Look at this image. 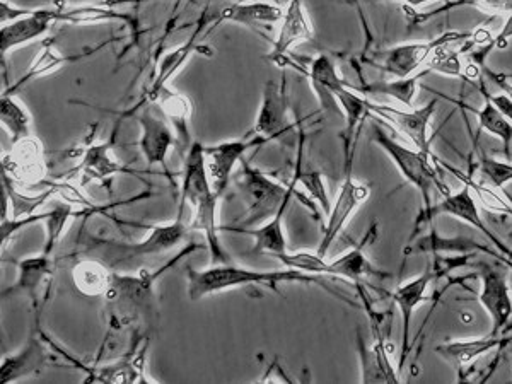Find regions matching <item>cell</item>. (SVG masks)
I'll use <instances>...</instances> for the list:
<instances>
[{
    "label": "cell",
    "mask_w": 512,
    "mask_h": 384,
    "mask_svg": "<svg viewBox=\"0 0 512 384\" xmlns=\"http://www.w3.org/2000/svg\"><path fill=\"white\" fill-rule=\"evenodd\" d=\"M219 195L212 188L209 173L205 168L204 146L193 142L187 156L183 158L181 173V202L192 210V231L202 233L209 246L212 263L233 262L221 243V226L217 222Z\"/></svg>",
    "instance_id": "cell-1"
},
{
    "label": "cell",
    "mask_w": 512,
    "mask_h": 384,
    "mask_svg": "<svg viewBox=\"0 0 512 384\" xmlns=\"http://www.w3.org/2000/svg\"><path fill=\"white\" fill-rule=\"evenodd\" d=\"M188 296L192 301H200L210 294L236 289V287L265 286L277 291L279 284H323L318 275L304 274L294 268L284 270H251L238 267L233 262L214 263L204 270L187 268Z\"/></svg>",
    "instance_id": "cell-2"
},
{
    "label": "cell",
    "mask_w": 512,
    "mask_h": 384,
    "mask_svg": "<svg viewBox=\"0 0 512 384\" xmlns=\"http://www.w3.org/2000/svg\"><path fill=\"white\" fill-rule=\"evenodd\" d=\"M197 250H200V246L197 243H190L154 272L140 270L137 275H122L115 272L113 286L105 297V301H108L111 306V320L123 326L142 315L151 313L156 304V292H154L156 282L168 272L169 268L175 267L176 263Z\"/></svg>",
    "instance_id": "cell-3"
},
{
    "label": "cell",
    "mask_w": 512,
    "mask_h": 384,
    "mask_svg": "<svg viewBox=\"0 0 512 384\" xmlns=\"http://www.w3.org/2000/svg\"><path fill=\"white\" fill-rule=\"evenodd\" d=\"M371 140H373V144L381 147L390 156L403 180L419 190L420 197H422V210L417 217V227L422 226V222H427V216L434 205L432 204V192L437 190L443 197L449 193V188L439 178L436 166H434L439 163V159L436 161V159L427 158L420 151L408 149L395 137L386 134L383 128L376 125V122L371 125Z\"/></svg>",
    "instance_id": "cell-4"
},
{
    "label": "cell",
    "mask_w": 512,
    "mask_h": 384,
    "mask_svg": "<svg viewBox=\"0 0 512 384\" xmlns=\"http://www.w3.org/2000/svg\"><path fill=\"white\" fill-rule=\"evenodd\" d=\"M233 181L246 207L239 227H255L270 221L296 195L294 185L286 187L272 180L260 169L246 163L245 159L241 161L239 171L234 173Z\"/></svg>",
    "instance_id": "cell-5"
},
{
    "label": "cell",
    "mask_w": 512,
    "mask_h": 384,
    "mask_svg": "<svg viewBox=\"0 0 512 384\" xmlns=\"http://www.w3.org/2000/svg\"><path fill=\"white\" fill-rule=\"evenodd\" d=\"M472 36L473 33L448 31L444 35L437 36L434 40L398 45V47L379 53L381 64H378V69L383 70L384 74H388V76L395 77V79L415 76V72H419L420 67L427 64V60L437 47H441V45H461V43L472 40Z\"/></svg>",
    "instance_id": "cell-6"
},
{
    "label": "cell",
    "mask_w": 512,
    "mask_h": 384,
    "mask_svg": "<svg viewBox=\"0 0 512 384\" xmlns=\"http://www.w3.org/2000/svg\"><path fill=\"white\" fill-rule=\"evenodd\" d=\"M478 277L482 280V289L478 301L492 321L490 332L499 335L504 332L512 320V292L509 275L501 265L480 263Z\"/></svg>",
    "instance_id": "cell-7"
},
{
    "label": "cell",
    "mask_w": 512,
    "mask_h": 384,
    "mask_svg": "<svg viewBox=\"0 0 512 384\" xmlns=\"http://www.w3.org/2000/svg\"><path fill=\"white\" fill-rule=\"evenodd\" d=\"M371 197V188L354 180L352 176V166L347 168V175L340 190H338L337 198L332 204V210L328 214L326 224L323 226V234H321L320 245L316 253L321 258H326L328 251L332 248L338 234L344 231L350 219L354 216L357 210L361 209L362 205L366 204L367 200Z\"/></svg>",
    "instance_id": "cell-8"
},
{
    "label": "cell",
    "mask_w": 512,
    "mask_h": 384,
    "mask_svg": "<svg viewBox=\"0 0 512 384\" xmlns=\"http://www.w3.org/2000/svg\"><path fill=\"white\" fill-rule=\"evenodd\" d=\"M436 108L437 99H432L431 103H427L422 108H410V110H396L393 106L379 105V103L369 101L371 113H376L378 117L390 122L400 134L405 135L417 147V151L425 154L427 158L437 161L432 152V140L429 135V128H431Z\"/></svg>",
    "instance_id": "cell-9"
},
{
    "label": "cell",
    "mask_w": 512,
    "mask_h": 384,
    "mask_svg": "<svg viewBox=\"0 0 512 384\" xmlns=\"http://www.w3.org/2000/svg\"><path fill=\"white\" fill-rule=\"evenodd\" d=\"M183 210L185 204L181 202L180 212L175 221L161 226L147 227L149 234L146 239H142L139 243H105L110 246L111 251H115V262H125V260H134L140 256L159 255L164 251L173 250L176 246L183 243L187 239L188 234L192 231V227L187 226L183 221Z\"/></svg>",
    "instance_id": "cell-10"
},
{
    "label": "cell",
    "mask_w": 512,
    "mask_h": 384,
    "mask_svg": "<svg viewBox=\"0 0 512 384\" xmlns=\"http://www.w3.org/2000/svg\"><path fill=\"white\" fill-rule=\"evenodd\" d=\"M139 123V151L147 166H161L166 175L171 176L168 156L173 147H178L175 130L164 118L163 113L154 108H146L137 117Z\"/></svg>",
    "instance_id": "cell-11"
},
{
    "label": "cell",
    "mask_w": 512,
    "mask_h": 384,
    "mask_svg": "<svg viewBox=\"0 0 512 384\" xmlns=\"http://www.w3.org/2000/svg\"><path fill=\"white\" fill-rule=\"evenodd\" d=\"M2 175L21 187H38L47 181V158L35 135L12 144V151L4 156Z\"/></svg>",
    "instance_id": "cell-12"
},
{
    "label": "cell",
    "mask_w": 512,
    "mask_h": 384,
    "mask_svg": "<svg viewBox=\"0 0 512 384\" xmlns=\"http://www.w3.org/2000/svg\"><path fill=\"white\" fill-rule=\"evenodd\" d=\"M292 132L289 118V99H287L286 79L282 82L268 81L263 88L262 103L256 115L253 135L272 142L284 140Z\"/></svg>",
    "instance_id": "cell-13"
},
{
    "label": "cell",
    "mask_w": 512,
    "mask_h": 384,
    "mask_svg": "<svg viewBox=\"0 0 512 384\" xmlns=\"http://www.w3.org/2000/svg\"><path fill=\"white\" fill-rule=\"evenodd\" d=\"M265 144L267 140L253 135L250 139L224 140L214 146H204L205 168L209 173L212 188L216 190L219 197L233 178L238 163L245 159L246 152L253 147L265 146Z\"/></svg>",
    "instance_id": "cell-14"
},
{
    "label": "cell",
    "mask_w": 512,
    "mask_h": 384,
    "mask_svg": "<svg viewBox=\"0 0 512 384\" xmlns=\"http://www.w3.org/2000/svg\"><path fill=\"white\" fill-rule=\"evenodd\" d=\"M282 18H284V11L277 6V2L241 0V2H227L226 6H222L210 26L217 28L222 23L241 24L258 35L265 36V30H274L275 24L280 23Z\"/></svg>",
    "instance_id": "cell-15"
},
{
    "label": "cell",
    "mask_w": 512,
    "mask_h": 384,
    "mask_svg": "<svg viewBox=\"0 0 512 384\" xmlns=\"http://www.w3.org/2000/svg\"><path fill=\"white\" fill-rule=\"evenodd\" d=\"M315 38L313 24L309 21L308 12L304 9L303 0H291L284 18L280 21L279 38L274 41V47L267 55V59L277 67L287 64V57L301 43H309Z\"/></svg>",
    "instance_id": "cell-16"
},
{
    "label": "cell",
    "mask_w": 512,
    "mask_h": 384,
    "mask_svg": "<svg viewBox=\"0 0 512 384\" xmlns=\"http://www.w3.org/2000/svg\"><path fill=\"white\" fill-rule=\"evenodd\" d=\"M434 280H436V275L432 272L431 263H427V267L419 277L403 282L402 286L396 287V291L391 294V299L396 308L400 309L403 320V347L398 373L403 371V367L407 364L408 354L412 350V320H414L415 309L419 308L420 304L427 299V289Z\"/></svg>",
    "instance_id": "cell-17"
},
{
    "label": "cell",
    "mask_w": 512,
    "mask_h": 384,
    "mask_svg": "<svg viewBox=\"0 0 512 384\" xmlns=\"http://www.w3.org/2000/svg\"><path fill=\"white\" fill-rule=\"evenodd\" d=\"M443 214L444 216L456 217V219L466 222L468 226H472L473 229H477L480 233L485 234L489 238L490 243L495 248H499L502 255L507 256L512 262V251L502 243L501 239L494 236L489 226L483 222L477 200L473 197L472 188L468 187L466 183L460 192H449L448 195H444L443 200L439 204L432 205L431 212L427 216V222H431L434 217L443 216Z\"/></svg>",
    "instance_id": "cell-18"
},
{
    "label": "cell",
    "mask_w": 512,
    "mask_h": 384,
    "mask_svg": "<svg viewBox=\"0 0 512 384\" xmlns=\"http://www.w3.org/2000/svg\"><path fill=\"white\" fill-rule=\"evenodd\" d=\"M373 335L376 344L373 349H369L361 333H357L362 383H400L398 369L391 366V347H388V338L384 335L383 328H373Z\"/></svg>",
    "instance_id": "cell-19"
},
{
    "label": "cell",
    "mask_w": 512,
    "mask_h": 384,
    "mask_svg": "<svg viewBox=\"0 0 512 384\" xmlns=\"http://www.w3.org/2000/svg\"><path fill=\"white\" fill-rule=\"evenodd\" d=\"M55 23V11L50 9H31L30 14L14 19L11 23L2 24L0 30V53L2 60L14 48L28 45L31 41L40 40L47 35Z\"/></svg>",
    "instance_id": "cell-20"
},
{
    "label": "cell",
    "mask_w": 512,
    "mask_h": 384,
    "mask_svg": "<svg viewBox=\"0 0 512 384\" xmlns=\"http://www.w3.org/2000/svg\"><path fill=\"white\" fill-rule=\"evenodd\" d=\"M149 99L156 103L158 110L171 123L176 139H178L181 158H185L195 142L192 140V103H190V99L183 94L176 93L168 86H163L159 91L151 94Z\"/></svg>",
    "instance_id": "cell-21"
},
{
    "label": "cell",
    "mask_w": 512,
    "mask_h": 384,
    "mask_svg": "<svg viewBox=\"0 0 512 384\" xmlns=\"http://www.w3.org/2000/svg\"><path fill=\"white\" fill-rule=\"evenodd\" d=\"M376 233H378V226L373 224L367 231L366 238L362 239V243L355 245L352 250L345 251L344 255L338 256L332 262H328L326 275L352 280L355 286H361V282H366L367 279H390V275L379 272L378 268L374 267L364 251L369 241L376 238Z\"/></svg>",
    "instance_id": "cell-22"
},
{
    "label": "cell",
    "mask_w": 512,
    "mask_h": 384,
    "mask_svg": "<svg viewBox=\"0 0 512 384\" xmlns=\"http://www.w3.org/2000/svg\"><path fill=\"white\" fill-rule=\"evenodd\" d=\"M511 344L512 332H502L499 335L487 333L485 337L453 340L448 344L439 345L436 347V354L441 355L446 361L453 362L454 366L461 367L477 361L482 355L490 354L494 350L501 352Z\"/></svg>",
    "instance_id": "cell-23"
},
{
    "label": "cell",
    "mask_w": 512,
    "mask_h": 384,
    "mask_svg": "<svg viewBox=\"0 0 512 384\" xmlns=\"http://www.w3.org/2000/svg\"><path fill=\"white\" fill-rule=\"evenodd\" d=\"M48 366V350L40 338L30 337L28 342L16 354L7 355L0 364V381L12 383L28 378L31 374H40Z\"/></svg>",
    "instance_id": "cell-24"
},
{
    "label": "cell",
    "mask_w": 512,
    "mask_h": 384,
    "mask_svg": "<svg viewBox=\"0 0 512 384\" xmlns=\"http://www.w3.org/2000/svg\"><path fill=\"white\" fill-rule=\"evenodd\" d=\"M16 265H18V277H16V282L7 291H4V297L21 292V294L30 296L36 306L40 292L43 291V287L47 286L48 280L53 274L52 255L43 251L40 255L23 258Z\"/></svg>",
    "instance_id": "cell-25"
},
{
    "label": "cell",
    "mask_w": 512,
    "mask_h": 384,
    "mask_svg": "<svg viewBox=\"0 0 512 384\" xmlns=\"http://www.w3.org/2000/svg\"><path fill=\"white\" fill-rule=\"evenodd\" d=\"M287 205L275 214L270 221L263 222L256 227L221 226L224 233H238L250 236L255 241V253L274 256L279 253H286L287 238L284 231V216H286Z\"/></svg>",
    "instance_id": "cell-26"
},
{
    "label": "cell",
    "mask_w": 512,
    "mask_h": 384,
    "mask_svg": "<svg viewBox=\"0 0 512 384\" xmlns=\"http://www.w3.org/2000/svg\"><path fill=\"white\" fill-rule=\"evenodd\" d=\"M489 253V255L499 258L502 263L509 262L507 256L502 255L501 251H492L487 246L480 245L475 239L458 236V238H443L437 233L436 229H432L431 233L420 236L415 239L414 243H410L405 250V255H414V253H427V255H437V253Z\"/></svg>",
    "instance_id": "cell-27"
},
{
    "label": "cell",
    "mask_w": 512,
    "mask_h": 384,
    "mask_svg": "<svg viewBox=\"0 0 512 384\" xmlns=\"http://www.w3.org/2000/svg\"><path fill=\"white\" fill-rule=\"evenodd\" d=\"M79 171H81L82 178H84V183H88V181L105 183V180H111L113 176L120 175V173L137 175L135 171L113 158L110 142L89 146L84 151V158H82Z\"/></svg>",
    "instance_id": "cell-28"
},
{
    "label": "cell",
    "mask_w": 512,
    "mask_h": 384,
    "mask_svg": "<svg viewBox=\"0 0 512 384\" xmlns=\"http://www.w3.org/2000/svg\"><path fill=\"white\" fill-rule=\"evenodd\" d=\"M309 81L311 86L318 94L321 106L326 111H333L342 115L344 111L340 110L337 98H335V89L344 84V79L338 74L337 67L333 64V60L328 55H318L309 67Z\"/></svg>",
    "instance_id": "cell-29"
},
{
    "label": "cell",
    "mask_w": 512,
    "mask_h": 384,
    "mask_svg": "<svg viewBox=\"0 0 512 384\" xmlns=\"http://www.w3.org/2000/svg\"><path fill=\"white\" fill-rule=\"evenodd\" d=\"M115 272L99 260H79L72 268V280L77 291L88 297H103L110 292Z\"/></svg>",
    "instance_id": "cell-30"
},
{
    "label": "cell",
    "mask_w": 512,
    "mask_h": 384,
    "mask_svg": "<svg viewBox=\"0 0 512 384\" xmlns=\"http://www.w3.org/2000/svg\"><path fill=\"white\" fill-rule=\"evenodd\" d=\"M431 70L425 69L417 72L415 76L405 77V79H393V81L367 82L362 86H355V91L367 94V96H390V98L400 101L407 108H414L415 94L419 89L420 79H424Z\"/></svg>",
    "instance_id": "cell-31"
},
{
    "label": "cell",
    "mask_w": 512,
    "mask_h": 384,
    "mask_svg": "<svg viewBox=\"0 0 512 384\" xmlns=\"http://www.w3.org/2000/svg\"><path fill=\"white\" fill-rule=\"evenodd\" d=\"M0 122L11 137L12 144L33 135L30 111L26 110V106L11 93H4L0 98Z\"/></svg>",
    "instance_id": "cell-32"
},
{
    "label": "cell",
    "mask_w": 512,
    "mask_h": 384,
    "mask_svg": "<svg viewBox=\"0 0 512 384\" xmlns=\"http://www.w3.org/2000/svg\"><path fill=\"white\" fill-rule=\"evenodd\" d=\"M478 117V127L482 132L494 135L497 139L501 140L502 146H504V152H506V158L511 159V147H512V122L507 120L501 111L497 110L490 99L483 96V106L480 110H472Z\"/></svg>",
    "instance_id": "cell-33"
},
{
    "label": "cell",
    "mask_w": 512,
    "mask_h": 384,
    "mask_svg": "<svg viewBox=\"0 0 512 384\" xmlns=\"http://www.w3.org/2000/svg\"><path fill=\"white\" fill-rule=\"evenodd\" d=\"M296 183L303 185L306 195L320 204L326 216L330 214L333 202L330 200L328 190H326L323 175L315 169L303 168V135H301V144H299V158H297L296 171H294V180L289 185H296Z\"/></svg>",
    "instance_id": "cell-34"
},
{
    "label": "cell",
    "mask_w": 512,
    "mask_h": 384,
    "mask_svg": "<svg viewBox=\"0 0 512 384\" xmlns=\"http://www.w3.org/2000/svg\"><path fill=\"white\" fill-rule=\"evenodd\" d=\"M72 205L74 204H70V202L65 200L62 204L55 205L52 210H48V217L45 219L47 239H45V250H43L45 253H48V255H52L53 250L59 245L60 239L64 236V231L67 229V226H69L72 217L91 214L89 210H86V212H77Z\"/></svg>",
    "instance_id": "cell-35"
},
{
    "label": "cell",
    "mask_w": 512,
    "mask_h": 384,
    "mask_svg": "<svg viewBox=\"0 0 512 384\" xmlns=\"http://www.w3.org/2000/svg\"><path fill=\"white\" fill-rule=\"evenodd\" d=\"M200 31H202V28L188 40L187 45L176 48V50L169 52L168 55L164 57L163 62L159 65L158 77H156V81L152 82L151 89H149V96L159 91L163 86H166L169 77L175 76L176 72L180 70L181 65L185 64V62L190 59V55H192L195 50H198L197 38L198 35H200Z\"/></svg>",
    "instance_id": "cell-36"
},
{
    "label": "cell",
    "mask_w": 512,
    "mask_h": 384,
    "mask_svg": "<svg viewBox=\"0 0 512 384\" xmlns=\"http://www.w3.org/2000/svg\"><path fill=\"white\" fill-rule=\"evenodd\" d=\"M456 7H475L478 11L489 12V14H512V0H448V4L439 7L436 11L427 14H415L414 23H424L431 18L441 16L444 12L453 11Z\"/></svg>",
    "instance_id": "cell-37"
},
{
    "label": "cell",
    "mask_w": 512,
    "mask_h": 384,
    "mask_svg": "<svg viewBox=\"0 0 512 384\" xmlns=\"http://www.w3.org/2000/svg\"><path fill=\"white\" fill-rule=\"evenodd\" d=\"M463 62H461L460 52L454 50L453 45H441L432 52L431 57L425 64V69L443 76L461 77L463 79Z\"/></svg>",
    "instance_id": "cell-38"
},
{
    "label": "cell",
    "mask_w": 512,
    "mask_h": 384,
    "mask_svg": "<svg viewBox=\"0 0 512 384\" xmlns=\"http://www.w3.org/2000/svg\"><path fill=\"white\" fill-rule=\"evenodd\" d=\"M272 258L279 260L284 267L294 268V270H299L304 274L326 275V270H328V262L325 258H321L318 253H306V251L291 253V251H286V253L274 255Z\"/></svg>",
    "instance_id": "cell-39"
},
{
    "label": "cell",
    "mask_w": 512,
    "mask_h": 384,
    "mask_svg": "<svg viewBox=\"0 0 512 384\" xmlns=\"http://www.w3.org/2000/svg\"><path fill=\"white\" fill-rule=\"evenodd\" d=\"M478 168L482 171V175L499 190H502L512 181V163H509V161L502 163L499 159L482 156L478 161Z\"/></svg>",
    "instance_id": "cell-40"
},
{
    "label": "cell",
    "mask_w": 512,
    "mask_h": 384,
    "mask_svg": "<svg viewBox=\"0 0 512 384\" xmlns=\"http://www.w3.org/2000/svg\"><path fill=\"white\" fill-rule=\"evenodd\" d=\"M446 166H448V164H446ZM449 169L453 171L454 175L460 176L461 180L465 181L466 185L472 188V192L477 193L478 197H480V200H482L483 205H485L487 209L494 210V212H504V214L512 216V207L507 204L506 200H502L499 195H495L494 192H490L489 188L483 187L480 183H475V181L470 180V176L461 175L460 171H456V169Z\"/></svg>",
    "instance_id": "cell-41"
},
{
    "label": "cell",
    "mask_w": 512,
    "mask_h": 384,
    "mask_svg": "<svg viewBox=\"0 0 512 384\" xmlns=\"http://www.w3.org/2000/svg\"><path fill=\"white\" fill-rule=\"evenodd\" d=\"M512 38V14H509L506 19V23L502 26L501 33L499 35L494 36L492 41H490L487 47L480 48L478 52H473L470 55V60L475 62V64L480 65L482 69H485L487 65H485V60L489 57V53L492 50H504V48L509 45V40Z\"/></svg>",
    "instance_id": "cell-42"
},
{
    "label": "cell",
    "mask_w": 512,
    "mask_h": 384,
    "mask_svg": "<svg viewBox=\"0 0 512 384\" xmlns=\"http://www.w3.org/2000/svg\"><path fill=\"white\" fill-rule=\"evenodd\" d=\"M47 217L48 212H43V214H33V216L28 217H12V219H6V221H0L2 250H6L7 243H9L23 227L31 226V224H35V222L45 221Z\"/></svg>",
    "instance_id": "cell-43"
},
{
    "label": "cell",
    "mask_w": 512,
    "mask_h": 384,
    "mask_svg": "<svg viewBox=\"0 0 512 384\" xmlns=\"http://www.w3.org/2000/svg\"><path fill=\"white\" fill-rule=\"evenodd\" d=\"M482 91L483 96L485 98L490 99V103L497 108V110L501 111L502 115L507 118V120H511L512 122V98L509 94L506 93H497L490 94L485 91V89H480Z\"/></svg>",
    "instance_id": "cell-44"
},
{
    "label": "cell",
    "mask_w": 512,
    "mask_h": 384,
    "mask_svg": "<svg viewBox=\"0 0 512 384\" xmlns=\"http://www.w3.org/2000/svg\"><path fill=\"white\" fill-rule=\"evenodd\" d=\"M400 2H403V4L410 7V9H417V7L425 6V4H429V2H434V0H400Z\"/></svg>",
    "instance_id": "cell-45"
},
{
    "label": "cell",
    "mask_w": 512,
    "mask_h": 384,
    "mask_svg": "<svg viewBox=\"0 0 512 384\" xmlns=\"http://www.w3.org/2000/svg\"><path fill=\"white\" fill-rule=\"evenodd\" d=\"M501 76L504 77L506 81H512V74H501Z\"/></svg>",
    "instance_id": "cell-46"
},
{
    "label": "cell",
    "mask_w": 512,
    "mask_h": 384,
    "mask_svg": "<svg viewBox=\"0 0 512 384\" xmlns=\"http://www.w3.org/2000/svg\"><path fill=\"white\" fill-rule=\"evenodd\" d=\"M509 268H512V263H511V265H509Z\"/></svg>",
    "instance_id": "cell-47"
},
{
    "label": "cell",
    "mask_w": 512,
    "mask_h": 384,
    "mask_svg": "<svg viewBox=\"0 0 512 384\" xmlns=\"http://www.w3.org/2000/svg\"><path fill=\"white\" fill-rule=\"evenodd\" d=\"M274 2H279V0H274Z\"/></svg>",
    "instance_id": "cell-48"
},
{
    "label": "cell",
    "mask_w": 512,
    "mask_h": 384,
    "mask_svg": "<svg viewBox=\"0 0 512 384\" xmlns=\"http://www.w3.org/2000/svg\"><path fill=\"white\" fill-rule=\"evenodd\" d=\"M398 2H400V0H398Z\"/></svg>",
    "instance_id": "cell-49"
},
{
    "label": "cell",
    "mask_w": 512,
    "mask_h": 384,
    "mask_svg": "<svg viewBox=\"0 0 512 384\" xmlns=\"http://www.w3.org/2000/svg\"><path fill=\"white\" fill-rule=\"evenodd\" d=\"M511 236H512V233H511Z\"/></svg>",
    "instance_id": "cell-50"
}]
</instances>
